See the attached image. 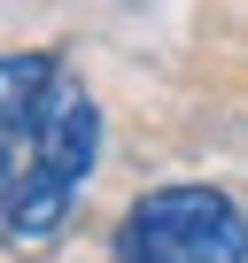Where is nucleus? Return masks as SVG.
<instances>
[{
    "label": "nucleus",
    "instance_id": "1",
    "mask_svg": "<svg viewBox=\"0 0 248 263\" xmlns=\"http://www.w3.org/2000/svg\"><path fill=\"white\" fill-rule=\"evenodd\" d=\"M0 155H8L0 240L55 248L93 178V155H101V108L55 47L0 54Z\"/></svg>",
    "mask_w": 248,
    "mask_h": 263
},
{
    "label": "nucleus",
    "instance_id": "2",
    "mask_svg": "<svg viewBox=\"0 0 248 263\" xmlns=\"http://www.w3.org/2000/svg\"><path fill=\"white\" fill-rule=\"evenodd\" d=\"M109 263H248V209L225 186H155L124 209Z\"/></svg>",
    "mask_w": 248,
    "mask_h": 263
},
{
    "label": "nucleus",
    "instance_id": "3",
    "mask_svg": "<svg viewBox=\"0 0 248 263\" xmlns=\"http://www.w3.org/2000/svg\"><path fill=\"white\" fill-rule=\"evenodd\" d=\"M0 209H8V155H0Z\"/></svg>",
    "mask_w": 248,
    "mask_h": 263
}]
</instances>
